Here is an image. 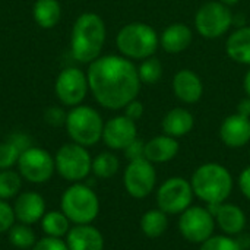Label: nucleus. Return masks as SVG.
I'll list each match as a JSON object with an SVG mask.
<instances>
[{"label":"nucleus","mask_w":250,"mask_h":250,"mask_svg":"<svg viewBox=\"0 0 250 250\" xmlns=\"http://www.w3.org/2000/svg\"><path fill=\"white\" fill-rule=\"evenodd\" d=\"M22 180V176L12 168L0 170V199L9 201L16 198L21 193Z\"/></svg>","instance_id":"nucleus-29"},{"label":"nucleus","mask_w":250,"mask_h":250,"mask_svg":"<svg viewBox=\"0 0 250 250\" xmlns=\"http://www.w3.org/2000/svg\"><path fill=\"white\" fill-rule=\"evenodd\" d=\"M32 15L41 28L50 29L60 21L62 7L57 0H37L32 7Z\"/></svg>","instance_id":"nucleus-24"},{"label":"nucleus","mask_w":250,"mask_h":250,"mask_svg":"<svg viewBox=\"0 0 250 250\" xmlns=\"http://www.w3.org/2000/svg\"><path fill=\"white\" fill-rule=\"evenodd\" d=\"M208 209L212 212L215 224L223 231V234L233 237L236 234H240L246 229V214L240 207L223 202L220 205H211L208 207Z\"/></svg>","instance_id":"nucleus-16"},{"label":"nucleus","mask_w":250,"mask_h":250,"mask_svg":"<svg viewBox=\"0 0 250 250\" xmlns=\"http://www.w3.org/2000/svg\"><path fill=\"white\" fill-rule=\"evenodd\" d=\"M195 126V117L193 114L183 108V107H176L171 108L170 111H167L163 117L161 122V127L164 135H168L171 138H183L188 133L192 132Z\"/></svg>","instance_id":"nucleus-22"},{"label":"nucleus","mask_w":250,"mask_h":250,"mask_svg":"<svg viewBox=\"0 0 250 250\" xmlns=\"http://www.w3.org/2000/svg\"><path fill=\"white\" fill-rule=\"evenodd\" d=\"M173 92L185 104H195L204 95V83L198 73L190 69H182L173 76Z\"/></svg>","instance_id":"nucleus-18"},{"label":"nucleus","mask_w":250,"mask_h":250,"mask_svg":"<svg viewBox=\"0 0 250 250\" xmlns=\"http://www.w3.org/2000/svg\"><path fill=\"white\" fill-rule=\"evenodd\" d=\"M215 218L208 207H189L179 218V231L185 240L193 245H202L215 230Z\"/></svg>","instance_id":"nucleus-10"},{"label":"nucleus","mask_w":250,"mask_h":250,"mask_svg":"<svg viewBox=\"0 0 250 250\" xmlns=\"http://www.w3.org/2000/svg\"><path fill=\"white\" fill-rule=\"evenodd\" d=\"M13 212L18 223L32 226L35 223H40L44 217L45 211V199L32 190L22 192L15 198L13 202Z\"/></svg>","instance_id":"nucleus-15"},{"label":"nucleus","mask_w":250,"mask_h":250,"mask_svg":"<svg viewBox=\"0 0 250 250\" xmlns=\"http://www.w3.org/2000/svg\"><path fill=\"white\" fill-rule=\"evenodd\" d=\"M141 231L148 239L161 237L168 229V215L160 208L149 209L141 217Z\"/></svg>","instance_id":"nucleus-25"},{"label":"nucleus","mask_w":250,"mask_h":250,"mask_svg":"<svg viewBox=\"0 0 250 250\" xmlns=\"http://www.w3.org/2000/svg\"><path fill=\"white\" fill-rule=\"evenodd\" d=\"M57 173L67 182L79 183L88 177L92 170V158L86 146L79 144H66L54 155Z\"/></svg>","instance_id":"nucleus-7"},{"label":"nucleus","mask_w":250,"mask_h":250,"mask_svg":"<svg viewBox=\"0 0 250 250\" xmlns=\"http://www.w3.org/2000/svg\"><path fill=\"white\" fill-rule=\"evenodd\" d=\"M220 139L229 148H243L250 142V119L239 113L226 117L220 126Z\"/></svg>","instance_id":"nucleus-17"},{"label":"nucleus","mask_w":250,"mask_h":250,"mask_svg":"<svg viewBox=\"0 0 250 250\" xmlns=\"http://www.w3.org/2000/svg\"><path fill=\"white\" fill-rule=\"evenodd\" d=\"M236 113H239L240 116H245V117H249L250 119V97H246V98L239 101Z\"/></svg>","instance_id":"nucleus-39"},{"label":"nucleus","mask_w":250,"mask_h":250,"mask_svg":"<svg viewBox=\"0 0 250 250\" xmlns=\"http://www.w3.org/2000/svg\"><path fill=\"white\" fill-rule=\"evenodd\" d=\"M226 53L233 62L250 66V26H240L230 34Z\"/></svg>","instance_id":"nucleus-23"},{"label":"nucleus","mask_w":250,"mask_h":250,"mask_svg":"<svg viewBox=\"0 0 250 250\" xmlns=\"http://www.w3.org/2000/svg\"><path fill=\"white\" fill-rule=\"evenodd\" d=\"M239 189L243 193V196L250 201V166L243 168V171L239 176Z\"/></svg>","instance_id":"nucleus-38"},{"label":"nucleus","mask_w":250,"mask_h":250,"mask_svg":"<svg viewBox=\"0 0 250 250\" xmlns=\"http://www.w3.org/2000/svg\"><path fill=\"white\" fill-rule=\"evenodd\" d=\"M31 250H69V248H67L66 240L60 239V237L45 236V237L37 240V243Z\"/></svg>","instance_id":"nucleus-34"},{"label":"nucleus","mask_w":250,"mask_h":250,"mask_svg":"<svg viewBox=\"0 0 250 250\" xmlns=\"http://www.w3.org/2000/svg\"><path fill=\"white\" fill-rule=\"evenodd\" d=\"M16 166L18 173L22 176V179L34 185L48 182L56 171L54 157H51L48 151L38 146H31L25 149L19 155Z\"/></svg>","instance_id":"nucleus-11"},{"label":"nucleus","mask_w":250,"mask_h":250,"mask_svg":"<svg viewBox=\"0 0 250 250\" xmlns=\"http://www.w3.org/2000/svg\"><path fill=\"white\" fill-rule=\"evenodd\" d=\"M69 250H104V236L92 224H79L70 227L66 234Z\"/></svg>","instance_id":"nucleus-19"},{"label":"nucleus","mask_w":250,"mask_h":250,"mask_svg":"<svg viewBox=\"0 0 250 250\" xmlns=\"http://www.w3.org/2000/svg\"><path fill=\"white\" fill-rule=\"evenodd\" d=\"M105 34V23L100 15L86 12L78 16L70 38L73 59L81 63H92L97 60L104 47Z\"/></svg>","instance_id":"nucleus-2"},{"label":"nucleus","mask_w":250,"mask_h":250,"mask_svg":"<svg viewBox=\"0 0 250 250\" xmlns=\"http://www.w3.org/2000/svg\"><path fill=\"white\" fill-rule=\"evenodd\" d=\"M64 126L70 139L82 146H92L103 139V117L95 108L89 105L73 107L67 113Z\"/></svg>","instance_id":"nucleus-6"},{"label":"nucleus","mask_w":250,"mask_h":250,"mask_svg":"<svg viewBox=\"0 0 250 250\" xmlns=\"http://www.w3.org/2000/svg\"><path fill=\"white\" fill-rule=\"evenodd\" d=\"M199 250H243L240 243L227 234H214L201 245Z\"/></svg>","instance_id":"nucleus-31"},{"label":"nucleus","mask_w":250,"mask_h":250,"mask_svg":"<svg viewBox=\"0 0 250 250\" xmlns=\"http://www.w3.org/2000/svg\"><path fill=\"white\" fill-rule=\"evenodd\" d=\"M195 193L190 180L183 177L167 179L157 190V205L167 215H180L192 207Z\"/></svg>","instance_id":"nucleus-9"},{"label":"nucleus","mask_w":250,"mask_h":250,"mask_svg":"<svg viewBox=\"0 0 250 250\" xmlns=\"http://www.w3.org/2000/svg\"><path fill=\"white\" fill-rule=\"evenodd\" d=\"M120 168V161L117 155L113 152H100L95 158H92V173L98 179H111L117 174Z\"/></svg>","instance_id":"nucleus-27"},{"label":"nucleus","mask_w":250,"mask_h":250,"mask_svg":"<svg viewBox=\"0 0 250 250\" xmlns=\"http://www.w3.org/2000/svg\"><path fill=\"white\" fill-rule=\"evenodd\" d=\"M66 117H67V113H64L60 107H50L44 113V120L50 126H54V127L66 125Z\"/></svg>","instance_id":"nucleus-35"},{"label":"nucleus","mask_w":250,"mask_h":250,"mask_svg":"<svg viewBox=\"0 0 250 250\" xmlns=\"http://www.w3.org/2000/svg\"><path fill=\"white\" fill-rule=\"evenodd\" d=\"M62 211L75 226L92 224L100 214V199L97 193L83 183L70 185L60 199Z\"/></svg>","instance_id":"nucleus-5"},{"label":"nucleus","mask_w":250,"mask_h":250,"mask_svg":"<svg viewBox=\"0 0 250 250\" xmlns=\"http://www.w3.org/2000/svg\"><path fill=\"white\" fill-rule=\"evenodd\" d=\"M144 111H145L144 104H142L139 100H136V98L132 100V101L125 107V116L129 117V119H132L133 122L139 120V119L144 116Z\"/></svg>","instance_id":"nucleus-37"},{"label":"nucleus","mask_w":250,"mask_h":250,"mask_svg":"<svg viewBox=\"0 0 250 250\" xmlns=\"http://www.w3.org/2000/svg\"><path fill=\"white\" fill-rule=\"evenodd\" d=\"M41 230L45 236L50 237H66L70 230V221L63 214V211H50L45 212L41 218Z\"/></svg>","instance_id":"nucleus-26"},{"label":"nucleus","mask_w":250,"mask_h":250,"mask_svg":"<svg viewBox=\"0 0 250 250\" xmlns=\"http://www.w3.org/2000/svg\"><path fill=\"white\" fill-rule=\"evenodd\" d=\"M218 1H221L223 4H226V6H234V4H237L239 3V0H218Z\"/></svg>","instance_id":"nucleus-41"},{"label":"nucleus","mask_w":250,"mask_h":250,"mask_svg":"<svg viewBox=\"0 0 250 250\" xmlns=\"http://www.w3.org/2000/svg\"><path fill=\"white\" fill-rule=\"evenodd\" d=\"M89 89L100 105L108 110H122L141 91L138 67L130 59L108 54L89 63L86 73Z\"/></svg>","instance_id":"nucleus-1"},{"label":"nucleus","mask_w":250,"mask_h":250,"mask_svg":"<svg viewBox=\"0 0 250 250\" xmlns=\"http://www.w3.org/2000/svg\"><path fill=\"white\" fill-rule=\"evenodd\" d=\"M125 155L129 161L133 160H139V158H145V142L139 138H136L130 145H127L125 149Z\"/></svg>","instance_id":"nucleus-36"},{"label":"nucleus","mask_w":250,"mask_h":250,"mask_svg":"<svg viewBox=\"0 0 250 250\" xmlns=\"http://www.w3.org/2000/svg\"><path fill=\"white\" fill-rule=\"evenodd\" d=\"M233 25V13L229 6L218 0L204 3L195 15V28L207 40L223 37Z\"/></svg>","instance_id":"nucleus-8"},{"label":"nucleus","mask_w":250,"mask_h":250,"mask_svg":"<svg viewBox=\"0 0 250 250\" xmlns=\"http://www.w3.org/2000/svg\"><path fill=\"white\" fill-rule=\"evenodd\" d=\"M22 154V151L12 142V141H6L0 144V170H9L13 166L18 164L19 155Z\"/></svg>","instance_id":"nucleus-32"},{"label":"nucleus","mask_w":250,"mask_h":250,"mask_svg":"<svg viewBox=\"0 0 250 250\" xmlns=\"http://www.w3.org/2000/svg\"><path fill=\"white\" fill-rule=\"evenodd\" d=\"M193 41V32L189 25L183 22H174L168 25L160 35V45L166 53L179 54L190 47Z\"/></svg>","instance_id":"nucleus-20"},{"label":"nucleus","mask_w":250,"mask_h":250,"mask_svg":"<svg viewBox=\"0 0 250 250\" xmlns=\"http://www.w3.org/2000/svg\"><path fill=\"white\" fill-rule=\"evenodd\" d=\"M138 75H139L141 83L154 85V83L160 82V79L163 76V64L157 57H154V56L148 57L141 62V64L138 67Z\"/></svg>","instance_id":"nucleus-30"},{"label":"nucleus","mask_w":250,"mask_h":250,"mask_svg":"<svg viewBox=\"0 0 250 250\" xmlns=\"http://www.w3.org/2000/svg\"><path fill=\"white\" fill-rule=\"evenodd\" d=\"M89 89L86 75L78 67L63 69L54 83V91L62 104L76 107L79 105Z\"/></svg>","instance_id":"nucleus-13"},{"label":"nucleus","mask_w":250,"mask_h":250,"mask_svg":"<svg viewBox=\"0 0 250 250\" xmlns=\"http://www.w3.org/2000/svg\"><path fill=\"white\" fill-rule=\"evenodd\" d=\"M180 151L179 141L168 135H158L145 142V158L152 164H164L176 158Z\"/></svg>","instance_id":"nucleus-21"},{"label":"nucleus","mask_w":250,"mask_h":250,"mask_svg":"<svg viewBox=\"0 0 250 250\" xmlns=\"http://www.w3.org/2000/svg\"><path fill=\"white\" fill-rule=\"evenodd\" d=\"M116 45L123 57L145 60L155 54L160 45V35L148 23L130 22L117 32Z\"/></svg>","instance_id":"nucleus-4"},{"label":"nucleus","mask_w":250,"mask_h":250,"mask_svg":"<svg viewBox=\"0 0 250 250\" xmlns=\"http://www.w3.org/2000/svg\"><path fill=\"white\" fill-rule=\"evenodd\" d=\"M138 138L136 122L123 116H116L104 123L103 141L114 151H123Z\"/></svg>","instance_id":"nucleus-14"},{"label":"nucleus","mask_w":250,"mask_h":250,"mask_svg":"<svg viewBox=\"0 0 250 250\" xmlns=\"http://www.w3.org/2000/svg\"><path fill=\"white\" fill-rule=\"evenodd\" d=\"M155 164L146 158L129 161L123 173V185L129 196L135 199H144L149 196L157 185Z\"/></svg>","instance_id":"nucleus-12"},{"label":"nucleus","mask_w":250,"mask_h":250,"mask_svg":"<svg viewBox=\"0 0 250 250\" xmlns=\"http://www.w3.org/2000/svg\"><path fill=\"white\" fill-rule=\"evenodd\" d=\"M193 193L208 207L227 202L233 192V176L220 163H205L199 166L190 179Z\"/></svg>","instance_id":"nucleus-3"},{"label":"nucleus","mask_w":250,"mask_h":250,"mask_svg":"<svg viewBox=\"0 0 250 250\" xmlns=\"http://www.w3.org/2000/svg\"><path fill=\"white\" fill-rule=\"evenodd\" d=\"M243 88L246 92V97H250V69L246 72L245 79H243Z\"/></svg>","instance_id":"nucleus-40"},{"label":"nucleus","mask_w":250,"mask_h":250,"mask_svg":"<svg viewBox=\"0 0 250 250\" xmlns=\"http://www.w3.org/2000/svg\"><path fill=\"white\" fill-rule=\"evenodd\" d=\"M15 221L16 218L13 212V207L7 201L0 199V234L7 233L15 224Z\"/></svg>","instance_id":"nucleus-33"},{"label":"nucleus","mask_w":250,"mask_h":250,"mask_svg":"<svg viewBox=\"0 0 250 250\" xmlns=\"http://www.w3.org/2000/svg\"><path fill=\"white\" fill-rule=\"evenodd\" d=\"M7 237L12 246L21 250H31L37 243V237L31 226L28 224H13L12 229L7 231Z\"/></svg>","instance_id":"nucleus-28"}]
</instances>
